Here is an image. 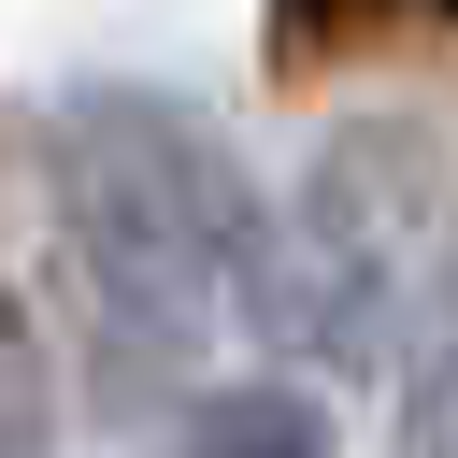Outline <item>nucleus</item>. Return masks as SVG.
Masks as SVG:
<instances>
[{"instance_id": "obj_1", "label": "nucleus", "mask_w": 458, "mask_h": 458, "mask_svg": "<svg viewBox=\"0 0 458 458\" xmlns=\"http://www.w3.org/2000/svg\"><path fill=\"white\" fill-rule=\"evenodd\" d=\"M43 200H57V258H72V301H86L129 415L200 386L215 315L272 301L286 215L229 157V129L186 114L172 86H72L43 114Z\"/></svg>"}, {"instance_id": "obj_5", "label": "nucleus", "mask_w": 458, "mask_h": 458, "mask_svg": "<svg viewBox=\"0 0 458 458\" xmlns=\"http://www.w3.org/2000/svg\"><path fill=\"white\" fill-rule=\"evenodd\" d=\"M401 14H415V0H286V14H272V57H286V72H315L329 43H386Z\"/></svg>"}, {"instance_id": "obj_2", "label": "nucleus", "mask_w": 458, "mask_h": 458, "mask_svg": "<svg viewBox=\"0 0 458 458\" xmlns=\"http://www.w3.org/2000/svg\"><path fill=\"white\" fill-rule=\"evenodd\" d=\"M172 458H344V429L301 372H200L172 401Z\"/></svg>"}, {"instance_id": "obj_3", "label": "nucleus", "mask_w": 458, "mask_h": 458, "mask_svg": "<svg viewBox=\"0 0 458 458\" xmlns=\"http://www.w3.org/2000/svg\"><path fill=\"white\" fill-rule=\"evenodd\" d=\"M386 458H458V286H429L386 358Z\"/></svg>"}, {"instance_id": "obj_4", "label": "nucleus", "mask_w": 458, "mask_h": 458, "mask_svg": "<svg viewBox=\"0 0 458 458\" xmlns=\"http://www.w3.org/2000/svg\"><path fill=\"white\" fill-rule=\"evenodd\" d=\"M0 458H57V344L14 272H0Z\"/></svg>"}]
</instances>
